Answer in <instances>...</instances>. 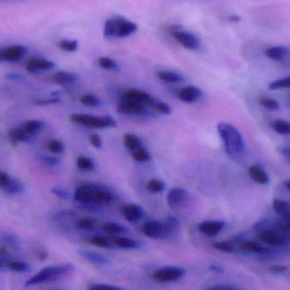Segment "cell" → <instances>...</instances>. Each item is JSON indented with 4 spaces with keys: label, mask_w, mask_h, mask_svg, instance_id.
Here are the masks:
<instances>
[{
    "label": "cell",
    "mask_w": 290,
    "mask_h": 290,
    "mask_svg": "<svg viewBox=\"0 0 290 290\" xmlns=\"http://www.w3.org/2000/svg\"><path fill=\"white\" fill-rule=\"evenodd\" d=\"M70 120L81 126L90 129H108L117 126V122L111 116L90 115L86 113H74L70 116Z\"/></svg>",
    "instance_id": "5b68a950"
},
{
    "label": "cell",
    "mask_w": 290,
    "mask_h": 290,
    "mask_svg": "<svg viewBox=\"0 0 290 290\" xmlns=\"http://www.w3.org/2000/svg\"><path fill=\"white\" fill-rule=\"evenodd\" d=\"M272 129L279 135H290V122L284 119H276L271 123Z\"/></svg>",
    "instance_id": "f546056e"
},
{
    "label": "cell",
    "mask_w": 290,
    "mask_h": 290,
    "mask_svg": "<svg viewBox=\"0 0 290 290\" xmlns=\"http://www.w3.org/2000/svg\"><path fill=\"white\" fill-rule=\"evenodd\" d=\"M48 148L50 152L55 153V154H61L66 150V147L62 141H58V140H53V141H49Z\"/></svg>",
    "instance_id": "f6af8a7d"
},
{
    "label": "cell",
    "mask_w": 290,
    "mask_h": 290,
    "mask_svg": "<svg viewBox=\"0 0 290 290\" xmlns=\"http://www.w3.org/2000/svg\"><path fill=\"white\" fill-rule=\"evenodd\" d=\"M186 275L184 268L180 267H165L159 268L152 274L154 281L165 284L180 281Z\"/></svg>",
    "instance_id": "52a82bcc"
},
{
    "label": "cell",
    "mask_w": 290,
    "mask_h": 290,
    "mask_svg": "<svg viewBox=\"0 0 290 290\" xmlns=\"http://www.w3.org/2000/svg\"><path fill=\"white\" fill-rule=\"evenodd\" d=\"M43 126H44V123L43 121L33 119V120L27 121L26 124H24L23 130L30 136H33L37 133L39 132L40 130L43 129Z\"/></svg>",
    "instance_id": "f1b7e54d"
},
{
    "label": "cell",
    "mask_w": 290,
    "mask_h": 290,
    "mask_svg": "<svg viewBox=\"0 0 290 290\" xmlns=\"http://www.w3.org/2000/svg\"><path fill=\"white\" fill-rule=\"evenodd\" d=\"M123 144L126 148L131 152L143 147L142 141L140 138V136L132 133H127L126 135H124Z\"/></svg>",
    "instance_id": "7402d4cb"
},
{
    "label": "cell",
    "mask_w": 290,
    "mask_h": 290,
    "mask_svg": "<svg viewBox=\"0 0 290 290\" xmlns=\"http://www.w3.org/2000/svg\"><path fill=\"white\" fill-rule=\"evenodd\" d=\"M138 26L122 15L107 19L104 26V35L109 38H124L137 32Z\"/></svg>",
    "instance_id": "3957f363"
},
{
    "label": "cell",
    "mask_w": 290,
    "mask_h": 290,
    "mask_svg": "<svg viewBox=\"0 0 290 290\" xmlns=\"http://www.w3.org/2000/svg\"><path fill=\"white\" fill-rule=\"evenodd\" d=\"M286 88L290 89V77L280 78L278 80L273 81L269 84V89H272V90L286 89Z\"/></svg>",
    "instance_id": "ee69618b"
},
{
    "label": "cell",
    "mask_w": 290,
    "mask_h": 290,
    "mask_svg": "<svg viewBox=\"0 0 290 290\" xmlns=\"http://www.w3.org/2000/svg\"><path fill=\"white\" fill-rule=\"evenodd\" d=\"M98 62L104 69L112 71V72H119L120 71L119 64L111 58L107 57V56H101L99 59Z\"/></svg>",
    "instance_id": "836d02e7"
},
{
    "label": "cell",
    "mask_w": 290,
    "mask_h": 290,
    "mask_svg": "<svg viewBox=\"0 0 290 290\" xmlns=\"http://www.w3.org/2000/svg\"><path fill=\"white\" fill-rule=\"evenodd\" d=\"M11 179V176L8 173L0 171V188L4 189L9 184Z\"/></svg>",
    "instance_id": "f907efd6"
},
{
    "label": "cell",
    "mask_w": 290,
    "mask_h": 290,
    "mask_svg": "<svg viewBox=\"0 0 290 290\" xmlns=\"http://www.w3.org/2000/svg\"><path fill=\"white\" fill-rule=\"evenodd\" d=\"M217 131L222 139L224 149L231 158H238L245 148V142L236 127L228 123H220Z\"/></svg>",
    "instance_id": "7a4b0ae2"
},
{
    "label": "cell",
    "mask_w": 290,
    "mask_h": 290,
    "mask_svg": "<svg viewBox=\"0 0 290 290\" xmlns=\"http://www.w3.org/2000/svg\"><path fill=\"white\" fill-rule=\"evenodd\" d=\"M206 290H238L233 286L227 285H216L211 286V287L208 288Z\"/></svg>",
    "instance_id": "db71d44e"
},
{
    "label": "cell",
    "mask_w": 290,
    "mask_h": 290,
    "mask_svg": "<svg viewBox=\"0 0 290 290\" xmlns=\"http://www.w3.org/2000/svg\"><path fill=\"white\" fill-rule=\"evenodd\" d=\"M259 103L265 108L271 111H276L280 107L279 102L276 100H274L273 98L266 97V96L259 98Z\"/></svg>",
    "instance_id": "7bdbcfd3"
},
{
    "label": "cell",
    "mask_w": 290,
    "mask_h": 290,
    "mask_svg": "<svg viewBox=\"0 0 290 290\" xmlns=\"http://www.w3.org/2000/svg\"><path fill=\"white\" fill-rule=\"evenodd\" d=\"M55 64L51 60H45L42 58H33L27 61L26 68L29 72H37L40 71H46L54 68Z\"/></svg>",
    "instance_id": "ac0fdd59"
},
{
    "label": "cell",
    "mask_w": 290,
    "mask_h": 290,
    "mask_svg": "<svg viewBox=\"0 0 290 290\" xmlns=\"http://www.w3.org/2000/svg\"><path fill=\"white\" fill-rule=\"evenodd\" d=\"M157 76L160 80L165 83H180L185 81V78L182 74L169 70H160L157 73Z\"/></svg>",
    "instance_id": "44dd1931"
},
{
    "label": "cell",
    "mask_w": 290,
    "mask_h": 290,
    "mask_svg": "<svg viewBox=\"0 0 290 290\" xmlns=\"http://www.w3.org/2000/svg\"><path fill=\"white\" fill-rule=\"evenodd\" d=\"M273 207L278 215L290 220V204L289 203L276 198L273 200Z\"/></svg>",
    "instance_id": "d4e9b609"
},
{
    "label": "cell",
    "mask_w": 290,
    "mask_h": 290,
    "mask_svg": "<svg viewBox=\"0 0 290 290\" xmlns=\"http://www.w3.org/2000/svg\"><path fill=\"white\" fill-rule=\"evenodd\" d=\"M132 158L137 162H148L151 159L150 152L143 147L131 152Z\"/></svg>",
    "instance_id": "8d00e7d4"
},
{
    "label": "cell",
    "mask_w": 290,
    "mask_h": 290,
    "mask_svg": "<svg viewBox=\"0 0 290 290\" xmlns=\"http://www.w3.org/2000/svg\"><path fill=\"white\" fill-rule=\"evenodd\" d=\"M148 107L151 111L157 113H160L163 115H169L171 114V107L165 101H160L157 98L153 97L151 100Z\"/></svg>",
    "instance_id": "cb8c5ba5"
},
{
    "label": "cell",
    "mask_w": 290,
    "mask_h": 290,
    "mask_svg": "<svg viewBox=\"0 0 290 290\" xmlns=\"http://www.w3.org/2000/svg\"><path fill=\"white\" fill-rule=\"evenodd\" d=\"M39 160L43 164H46V165L51 167L57 166L61 162L60 158L54 157V156L47 155H40Z\"/></svg>",
    "instance_id": "c3c4849f"
},
{
    "label": "cell",
    "mask_w": 290,
    "mask_h": 290,
    "mask_svg": "<svg viewBox=\"0 0 290 290\" xmlns=\"http://www.w3.org/2000/svg\"><path fill=\"white\" fill-rule=\"evenodd\" d=\"M147 189L151 193H162L165 189V182H163L158 179H152L148 181L147 184Z\"/></svg>",
    "instance_id": "60d3db41"
},
{
    "label": "cell",
    "mask_w": 290,
    "mask_h": 290,
    "mask_svg": "<svg viewBox=\"0 0 290 290\" xmlns=\"http://www.w3.org/2000/svg\"><path fill=\"white\" fill-rule=\"evenodd\" d=\"M9 136L13 141L19 142H29L31 140V136L27 135L23 129H11L9 132Z\"/></svg>",
    "instance_id": "d590c367"
},
{
    "label": "cell",
    "mask_w": 290,
    "mask_h": 290,
    "mask_svg": "<svg viewBox=\"0 0 290 290\" xmlns=\"http://www.w3.org/2000/svg\"><path fill=\"white\" fill-rule=\"evenodd\" d=\"M226 224L221 221H205L199 224V230L207 237L213 238L224 230Z\"/></svg>",
    "instance_id": "4fadbf2b"
},
{
    "label": "cell",
    "mask_w": 290,
    "mask_h": 290,
    "mask_svg": "<svg viewBox=\"0 0 290 290\" xmlns=\"http://www.w3.org/2000/svg\"><path fill=\"white\" fill-rule=\"evenodd\" d=\"M212 246L216 250H219V251H222L224 253L229 254L234 252V247H233V244H231L230 242H217V243H215Z\"/></svg>",
    "instance_id": "bcb514c9"
},
{
    "label": "cell",
    "mask_w": 290,
    "mask_h": 290,
    "mask_svg": "<svg viewBox=\"0 0 290 290\" xmlns=\"http://www.w3.org/2000/svg\"><path fill=\"white\" fill-rule=\"evenodd\" d=\"M287 227H288V229H289V230L290 231V223H288Z\"/></svg>",
    "instance_id": "94428289"
},
{
    "label": "cell",
    "mask_w": 290,
    "mask_h": 290,
    "mask_svg": "<svg viewBox=\"0 0 290 290\" xmlns=\"http://www.w3.org/2000/svg\"><path fill=\"white\" fill-rule=\"evenodd\" d=\"M88 290H125V289L120 286L106 284H92L88 286Z\"/></svg>",
    "instance_id": "7dc6e473"
},
{
    "label": "cell",
    "mask_w": 290,
    "mask_h": 290,
    "mask_svg": "<svg viewBox=\"0 0 290 290\" xmlns=\"http://www.w3.org/2000/svg\"><path fill=\"white\" fill-rule=\"evenodd\" d=\"M114 198V194L108 188L99 185H81L75 190V201L78 202L83 206L110 203Z\"/></svg>",
    "instance_id": "6da1fadb"
},
{
    "label": "cell",
    "mask_w": 290,
    "mask_h": 290,
    "mask_svg": "<svg viewBox=\"0 0 290 290\" xmlns=\"http://www.w3.org/2000/svg\"><path fill=\"white\" fill-rule=\"evenodd\" d=\"M279 152L281 153L282 155L285 156L286 158H290V146H284V147H279Z\"/></svg>",
    "instance_id": "11a10c76"
},
{
    "label": "cell",
    "mask_w": 290,
    "mask_h": 290,
    "mask_svg": "<svg viewBox=\"0 0 290 290\" xmlns=\"http://www.w3.org/2000/svg\"><path fill=\"white\" fill-rule=\"evenodd\" d=\"M97 221L94 219H80L76 222V227L80 230L91 231L96 227Z\"/></svg>",
    "instance_id": "ab89813d"
},
{
    "label": "cell",
    "mask_w": 290,
    "mask_h": 290,
    "mask_svg": "<svg viewBox=\"0 0 290 290\" xmlns=\"http://www.w3.org/2000/svg\"><path fill=\"white\" fill-rule=\"evenodd\" d=\"M51 192L54 195L56 196L58 198H61V199H64V200H67L70 198V193H69L68 190H66L64 187H54L51 190Z\"/></svg>",
    "instance_id": "681fc988"
},
{
    "label": "cell",
    "mask_w": 290,
    "mask_h": 290,
    "mask_svg": "<svg viewBox=\"0 0 290 290\" xmlns=\"http://www.w3.org/2000/svg\"><path fill=\"white\" fill-rule=\"evenodd\" d=\"M77 166L79 170L88 172H94L96 166L93 159L86 156H80L77 159Z\"/></svg>",
    "instance_id": "d6a6232c"
},
{
    "label": "cell",
    "mask_w": 290,
    "mask_h": 290,
    "mask_svg": "<svg viewBox=\"0 0 290 290\" xmlns=\"http://www.w3.org/2000/svg\"><path fill=\"white\" fill-rule=\"evenodd\" d=\"M288 53H289V49L285 46L269 47L265 50L266 56L277 61L284 60L288 55Z\"/></svg>",
    "instance_id": "603a6c76"
},
{
    "label": "cell",
    "mask_w": 290,
    "mask_h": 290,
    "mask_svg": "<svg viewBox=\"0 0 290 290\" xmlns=\"http://www.w3.org/2000/svg\"><path fill=\"white\" fill-rule=\"evenodd\" d=\"M270 271L275 274H283V273L287 272L288 267L286 266H282V265H276V266H272L270 267Z\"/></svg>",
    "instance_id": "f5cc1de1"
},
{
    "label": "cell",
    "mask_w": 290,
    "mask_h": 290,
    "mask_svg": "<svg viewBox=\"0 0 290 290\" xmlns=\"http://www.w3.org/2000/svg\"><path fill=\"white\" fill-rule=\"evenodd\" d=\"M117 111L123 115L140 118H151L154 115V112L151 111L147 105L136 101L124 100L122 98L117 106Z\"/></svg>",
    "instance_id": "8992f818"
},
{
    "label": "cell",
    "mask_w": 290,
    "mask_h": 290,
    "mask_svg": "<svg viewBox=\"0 0 290 290\" xmlns=\"http://www.w3.org/2000/svg\"><path fill=\"white\" fill-rule=\"evenodd\" d=\"M80 101L88 106H92V107H100L102 106L103 102L100 100V97H98L97 95H83L80 99Z\"/></svg>",
    "instance_id": "f35d334b"
},
{
    "label": "cell",
    "mask_w": 290,
    "mask_h": 290,
    "mask_svg": "<svg viewBox=\"0 0 290 290\" xmlns=\"http://www.w3.org/2000/svg\"><path fill=\"white\" fill-rule=\"evenodd\" d=\"M74 265L71 263L44 267L26 282V286L30 287L33 285H42L45 283L55 281L60 279L61 277L71 273L74 270Z\"/></svg>",
    "instance_id": "277c9868"
},
{
    "label": "cell",
    "mask_w": 290,
    "mask_h": 290,
    "mask_svg": "<svg viewBox=\"0 0 290 290\" xmlns=\"http://www.w3.org/2000/svg\"><path fill=\"white\" fill-rule=\"evenodd\" d=\"M142 233L146 237L155 240L167 239L164 222L159 221H150L143 225Z\"/></svg>",
    "instance_id": "9c48e42d"
},
{
    "label": "cell",
    "mask_w": 290,
    "mask_h": 290,
    "mask_svg": "<svg viewBox=\"0 0 290 290\" xmlns=\"http://www.w3.org/2000/svg\"><path fill=\"white\" fill-rule=\"evenodd\" d=\"M58 46L65 51L74 52L78 49V42L75 39H63L59 42Z\"/></svg>",
    "instance_id": "b9f144b4"
},
{
    "label": "cell",
    "mask_w": 290,
    "mask_h": 290,
    "mask_svg": "<svg viewBox=\"0 0 290 290\" xmlns=\"http://www.w3.org/2000/svg\"><path fill=\"white\" fill-rule=\"evenodd\" d=\"M77 75L74 72H67V71H58L53 76V80L54 83H57L61 86H68L74 84L77 82Z\"/></svg>",
    "instance_id": "d6986e66"
},
{
    "label": "cell",
    "mask_w": 290,
    "mask_h": 290,
    "mask_svg": "<svg viewBox=\"0 0 290 290\" xmlns=\"http://www.w3.org/2000/svg\"><path fill=\"white\" fill-rule=\"evenodd\" d=\"M167 239L175 235L179 229V221L173 216H169L164 221Z\"/></svg>",
    "instance_id": "4dcf8cb0"
},
{
    "label": "cell",
    "mask_w": 290,
    "mask_h": 290,
    "mask_svg": "<svg viewBox=\"0 0 290 290\" xmlns=\"http://www.w3.org/2000/svg\"><path fill=\"white\" fill-rule=\"evenodd\" d=\"M242 250L247 251V252L261 254V255H268L271 252L268 248L263 247L261 244H257L254 241L245 242V244H243L242 245Z\"/></svg>",
    "instance_id": "83f0119b"
},
{
    "label": "cell",
    "mask_w": 290,
    "mask_h": 290,
    "mask_svg": "<svg viewBox=\"0 0 290 290\" xmlns=\"http://www.w3.org/2000/svg\"><path fill=\"white\" fill-rule=\"evenodd\" d=\"M171 34L182 47H184L185 49L193 50V51L200 49V46H201L200 39L193 32L181 30V29H176L172 31Z\"/></svg>",
    "instance_id": "ba28073f"
},
{
    "label": "cell",
    "mask_w": 290,
    "mask_h": 290,
    "mask_svg": "<svg viewBox=\"0 0 290 290\" xmlns=\"http://www.w3.org/2000/svg\"><path fill=\"white\" fill-rule=\"evenodd\" d=\"M24 185L17 179L12 178L9 184L3 189V192L9 195H19L24 192Z\"/></svg>",
    "instance_id": "1f68e13d"
},
{
    "label": "cell",
    "mask_w": 290,
    "mask_h": 290,
    "mask_svg": "<svg viewBox=\"0 0 290 290\" xmlns=\"http://www.w3.org/2000/svg\"><path fill=\"white\" fill-rule=\"evenodd\" d=\"M4 267H5V263H4L2 259L0 258V269H2Z\"/></svg>",
    "instance_id": "91938a15"
},
{
    "label": "cell",
    "mask_w": 290,
    "mask_h": 290,
    "mask_svg": "<svg viewBox=\"0 0 290 290\" xmlns=\"http://www.w3.org/2000/svg\"><path fill=\"white\" fill-rule=\"evenodd\" d=\"M285 185L286 188L290 192V180H288V181H285Z\"/></svg>",
    "instance_id": "680465c9"
},
{
    "label": "cell",
    "mask_w": 290,
    "mask_h": 290,
    "mask_svg": "<svg viewBox=\"0 0 290 290\" xmlns=\"http://www.w3.org/2000/svg\"><path fill=\"white\" fill-rule=\"evenodd\" d=\"M249 174L251 179L256 181V183L268 185L270 182V179L267 172L258 165H251L249 169Z\"/></svg>",
    "instance_id": "ffe728a7"
},
{
    "label": "cell",
    "mask_w": 290,
    "mask_h": 290,
    "mask_svg": "<svg viewBox=\"0 0 290 290\" xmlns=\"http://www.w3.org/2000/svg\"><path fill=\"white\" fill-rule=\"evenodd\" d=\"M9 270L14 273H27L31 269V266L24 262H11L7 264Z\"/></svg>",
    "instance_id": "74e56055"
},
{
    "label": "cell",
    "mask_w": 290,
    "mask_h": 290,
    "mask_svg": "<svg viewBox=\"0 0 290 290\" xmlns=\"http://www.w3.org/2000/svg\"><path fill=\"white\" fill-rule=\"evenodd\" d=\"M209 270L216 272V273H222V271H223L221 267L216 266V265H213V266H211V267H209Z\"/></svg>",
    "instance_id": "6f0895ef"
},
{
    "label": "cell",
    "mask_w": 290,
    "mask_h": 290,
    "mask_svg": "<svg viewBox=\"0 0 290 290\" xmlns=\"http://www.w3.org/2000/svg\"><path fill=\"white\" fill-rule=\"evenodd\" d=\"M259 238L265 244L273 246H285L287 244L285 236L273 229H262L260 232Z\"/></svg>",
    "instance_id": "8fae6325"
},
{
    "label": "cell",
    "mask_w": 290,
    "mask_h": 290,
    "mask_svg": "<svg viewBox=\"0 0 290 290\" xmlns=\"http://www.w3.org/2000/svg\"><path fill=\"white\" fill-rule=\"evenodd\" d=\"M202 90L199 89V87L194 85H188V86L182 88L178 92V98L180 101H182L184 103H193L199 101L200 98L202 97Z\"/></svg>",
    "instance_id": "5bb4252c"
},
{
    "label": "cell",
    "mask_w": 290,
    "mask_h": 290,
    "mask_svg": "<svg viewBox=\"0 0 290 290\" xmlns=\"http://www.w3.org/2000/svg\"><path fill=\"white\" fill-rule=\"evenodd\" d=\"M188 192L181 187H174L168 193L166 197L168 206L171 209L182 206L188 198Z\"/></svg>",
    "instance_id": "7c38bea8"
},
{
    "label": "cell",
    "mask_w": 290,
    "mask_h": 290,
    "mask_svg": "<svg viewBox=\"0 0 290 290\" xmlns=\"http://www.w3.org/2000/svg\"><path fill=\"white\" fill-rule=\"evenodd\" d=\"M90 244L96 247L104 248V249H110L114 246V242L111 241L108 238L104 236H94L89 239Z\"/></svg>",
    "instance_id": "e575fe53"
},
{
    "label": "cell",
    "mask_w": 290,
    "mask_h": 290,
    "mask_svg": "<svg viewBox=\"0 0 290 290\" xmlns=\"http://www.w3.org/2000/svg\"><path fill=\"white\" fill-rule=\"evenodd\" d=\"M228 20H229V21H232V22H238V21L241 20V18L239 15H237V14H231L230 16L228 17Z\"/></svg>",
    "instance_id": "9f6ffc18"
},
{
    "label": "cell",
    "mask_w": 290,
    "mask_h": 290,
    "mask_svg": "<svg viewBox=\"0 0 290 290\" xmlns=\"http://www.w3.org/2000/svg\"><path fill=\"white\" fill-rule=\"evenodd\" d=\"M114 245L120 249H124V250H136L141 247L140 243L136 240L128 239V238H123V237L115 239Z\"/></svg>",
    "instance_id": "4316f807"
},
{
    "label": "cell",
    "mask_w": 290,
    "mask_h": 290,
    "mask_svg": "<svg viewBox=\"0 0 290 290\" xmlns=\"http://www.w3.org/2000/svg\"><path fill=\"white\" fill-rule=\"evenodd\" d=\"M81 257H83L84 260L88 261L89 263L95 265V266H107L111 263L110 259L107 256H104L102 254L98 253L95 251H90V250H78Z\"/></svg>",
    "instance_id": "e0dca14e"
},
{
    "label": "cell",
    "mask_w": 290,
    "mask_h": 290,
    "mask_svg": "<svg viewBox=\"0 0 290 290\" xmlns=\"http://www.w3.org/2000/svg\"><path fill=\"white\" fill-rule=\"evenodd\" d=\"M89 141H90L92 146L97 149H100L102 147V140L100 138V135H97V134H92L89 137Z\"/></svg>",
    "instance_id": "816d5d0a"
},
{
    "label": "cell",
    "mask_w": 290,
    "mask_h": 290,
    "mask_svg": "<svg viewBox=\"0 0 290 290\" xmlns=\"http://www.w3.org/2000/svg\"><path fill=\"white\" fill-rule=\"evenodd\" d=\"M122 212L126 220L132 223L140 221L145 216L144 209L136 204H126L122 208Z\"/></svg>",
    "instance_id": "9a60e30c"
},
{
    "label": "cell",
    "mask_w": 290,
    "mask_h": 290,
    "mask_svg": "<svg viewBox=\"0 0 290 290\" xmlns=\"http://www.w3.org/2000/svg\"><path fill=\"white\" fill-rule=\"evenodd\" d=\"M27 48L20 44L4 47L0 49V61H18L26 55Z\"/></svg>",
    "instance_id": "30bf717a"
},
{
    "label": "cell",
    "mask_w": 290,
    "mask_h": 290,
    "mask_svg": "<svg viewBox=\"0 0 290 290\" xmlns=\"http://www.w3.org/2000/svg\"><path fill=\"white\" fill-rule=\"evenodd\" d=\"M153 97L154 96H152V95H149L147 92H145L144 90L133 89L126 91L122 96V99L128 100V101H136V102H140V103L145 104V105H147L148 106Z\"/></svg>",
    "instance_id": "2e32d148"
},
{
    "label": "cell",
    "mask_w": 290,
    "mask_h": 290,
    "mask_svg": "<svg viewBox=\"0 0 290 290\" xmlns=\"http://www.w3.org/2000/svg\"><path fill=\"white\" fill-rule=\"evenodd\" d=\"M103 230L110 235H123L128 233V228L117 222H107L102 226Z\"/></svg>",
    "instance_id": "484cf974"
}]
</instances>
